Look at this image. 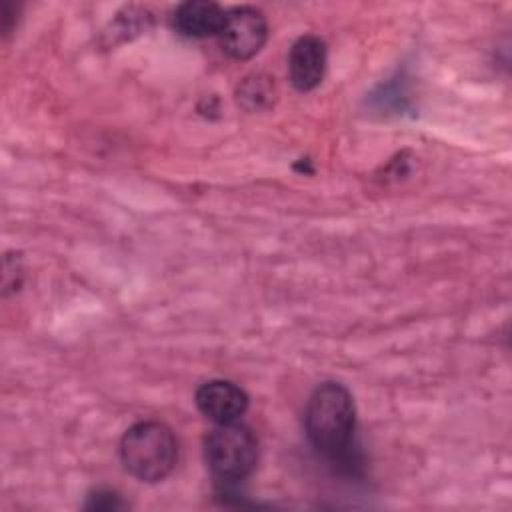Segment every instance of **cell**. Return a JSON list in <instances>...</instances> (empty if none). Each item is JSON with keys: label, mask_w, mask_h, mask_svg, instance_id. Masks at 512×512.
Instances as JSON below:
<instances>
[{"label": "cell", "mask_w": 512, "mask_h": 512, "mask_svg": "<svg viewBox=\"0 0 512 512\" xmlns=\"http://www.w3.org/2000/svg\"><path fill=\"white\" fill-rule=\"evenodd\" d=\"M226 20V10L210 0L182 2L172 16L174 28L188 38L218 36Z\"/></svg>", "instance_id": "52a82bcc"}, {"label": "cell", "mask_w": 512, "mask_h": 512, "mask_svg": "<svg viewBox=\"0 0 512 512\" xmlns=\"http://www.w3.org/2000/svg\"><path fill=\"white\" fill-rule=\"evenodd\" d=\"M84 508L86 510H122L126 508V502L114 490H96L88 496Z\"/></svg>", "instance_id": "9c48e42d"}, {"label": "cell", "mask_w": 512, "mask_h": 512, "mask_svg": "<svg viewBox=\"0 0 512 512\" xmlns=\"http://www.w3.org/2000/svg\"><path fill=\"white\" fill-rule=\"evenodd\" d=\"M196 406L216 424L236 422L248 408V394L230 380H210L196 390Z\"/></svg>", "instance_id": "8992f818"}, {"label": "cell", "mask_w": 512, "mask_h": 512, "mask_svg": "<svg viewBox=\"0 0 512 512\" xmlns=\"http://www.w3.org/2000/svg\"><path fill=\"white\" fill-rule=\"evenodd\" d=\"M120 460L128 474L140 482H160L176 466L178 440L172 428L158 420L132 424L120 440Z\"/></svg>", "instance_id": "7a4b0ae2"}, {"label": "cell", "mask_w": 512, "mask_h": 512, "mask_svg": "<svg viewBox=\"0 0 512 512\" xmlns=\"http://www.w3.org/2000/svg\"><path fill=\"white\" fill-rule=\"evenodd\" d=\"M218 40L230 58L248 60L256 56L268 40L266 16L254 6L230 8L226 10V20Z\"/></svg>", "instance_id": "277c9868"}, {"label": "cell", "mask_w": 512, "mask_h": 512, "mask_svg": "<svg viewBox=\"0 0 512 512\" xmlns=\"http://www.w3.org/2000/svg\"><path fill=\"white\" fill-rule=\"evenodd\" d=\"M304 430L320 454L344 458L356 432L354 398L340 382H324L314 388L304 410Z\"/></svg>", "instance_id": "6da1fadb"}, {"label": "cell", "mask_w": 512, "mask_h": 512, "mask_svg": "<svg viewBox=\"0 0 512 512\" xmlns=\"http://www.w3.org/2000/svg\"><path fill=\"white\" fill-rule=\"evenodd\" d=\"M276 84L274 78L262 72L248 74L242 78V82L236 88V100L238 106H242L248 112H260L274 104L276 100Z\"/></svg>", "instance_id": "ba28073f"}, {"label": "cell", "mask_w": 512, "mask_h": 512, "mask_svg": "<svg viewBox=\"0 0 512 512\" xmlns=\"http://www.w3.org/2000/svg\"><path fill=\"white\" fill-rule=\"evenodd\" d=\"M326 42L316 34L300 36L288 54V78L300 92L314 90L326 72Z\"/></svg>", "instance_id": "5b68a950"}, {"label": "cell", "mask_w": 512, "mask_h": 512, "mask_svg": "<svg viewBox=\"0 0 512 512\" xmlns=\"http://www.w3.org/2000/svg\"><path fill=\"white\" fill-rule=\"evenodd\" d=\"M204 456L214 478L234 484L254 472L258 464V438L238 420L216 424L204 440Z\"/></svg>", "instance_id": "3957f363"}]
</instances>
